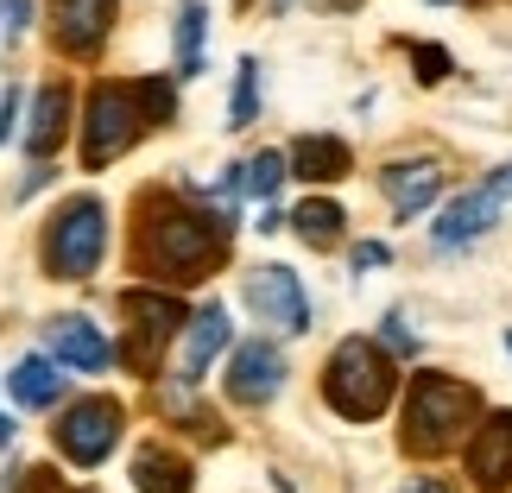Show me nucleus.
<instances>
[{
	"instance_id": "nucleus-2",
	"label": "nucleus",
	"mask_w": 512,
	"mask_h": 493,
	"mask_svg": "<svg viewBox=\"0 0 512 493\" xmlns=\"http://www.w3.org/2000/svg\"><path fill=\"white\" fill-rule=\"evenodd\" d=\"M177 121L171 76H140V83H95L83 102V171H108L121 152L140 146V133Z\"/></svg>"
},
{
	"instance_id": "nucleus-35",
	"label": "nucleus",
	"mask_w": 512,
	"mask_h": 493,
	"mask_svg": "<svg viewBox=\"0 0 512 493\" xmlns=\"http://www.w3.org/2000/svg\"><path fill=\"white\" fill-rule=\"evenodd\" d=\"M437 7H443V0H437Z\"/></svg>"
},
{
	"instance_id": "nucleus-15",
	"label": "nucleus",
	"mask_w": 512,
	"mask_h": 493,
	"mask_svg": "<svg viewBox=\"0 0 512 493\" xmlns=\"http://www.w3.org/2000/svg\"><path fill=\"white\" fill-rule=\"evenodd\" d=\"M45 342H51V354H57L70 373H102V367L114 361V348L102 342V329H95L89 317H51V323H45Z\"/></svg>"
},
{
	"instance_id": "nucleus-10",
	"label": "nucleus",
	"mask_w": 512,
	"mask_h": 493,
	"mask_svg": "<svg viewBox=\"0 0 512 493\" xmlns=\"http://www.w3.org/2000/svg\"><path fill=\"white\" fill-rule=\"evenodd\" d=\"M468 481L481 493L512 487V411H481L475 437H468Z\"/></svg>"
},
{
	"instance_id": "nucleus-6",
	"label": "nucleus",
	"mask_w": 512,
	"mask_h": 493,
	"mask_svg": "<svg viewBox=\"0 0 512 493\" xmlns=\"http://www.w3.org/2000/svg\"><path fill=\"white\" fill-rule=\"evenodd\" d=\"M184 304H177V291L165 285H133L121 291V367L127 373H140V380H152V373L165 367V348H171V335L184 329Z\"/></svg>"
},
{
	"instance_id": "nucleus-16",
	"label": "nucleus",
	"mask_w": 512,
	"mask_h": 493,
	"mask_svg": "<svg viewBox=\"0 0 512 493\" xmlns=\"http://www.w3.org/2000/svg\"><path fill=\"white\" fill-rule=\"evenodd\" d=\"M494 222H500V196L481 184V190H462L456 203L437 215V228H430V234H437V247H468V241H481Z\"/></svg>"
},
{
	"instance_id": "nucleus-24",
	"label": "nucleus",
	"mask_w": 512,
	"mask_h": 493,
	"mask_svg": "<svg viewBox=\"0 0 512 493\" xmlns=\"http://www.w3.org/2000/svg\"><path fill=\"white\" fill-rule=\"evenodd\" d=\"M405 57L418 64V83H443V76L456 70V57H449L443 45H405Z\"/></svg>"
},
{
	"instance_id": "nucleus-31",
	"label": "nucleus",
	"mask_w": 512,
	"mask_h": 493,
	"mask_svg": "<svg viewBox=\"0 0 512 493\" xmlns=\"http://www.w3.org/2000/svg\"><path fill=\"white\" fill-rule=\"evenodd\" d=\"M405 493H456V487H449V481H437V475H424V481H411Z\"/></svg>"
},
{
	"instance_id": "nucleus-11",
	"label": "nucleus",
	"mask_w": 512,
	"mask_h": 493,
	"mask_svg": "<svg viewBox=\"0 0 512 493\" xmlns=\"http://www.w3.org/2000/svg\"><path fill=\"white\" fill-rule=\"evenodd\" d=\"M285 386V354L272 342H241L228 361V399L234 405H266Z\"/></svg>"
},
{
	"instance_id": "nucleus-7",
	"label": "nucleus",
	"mask_w": 512,
	"mask_h": 493,
	"mask_svg": "<svg viewBox=\"0 0 512 493\" xmlns=\"http://www.w3.org/2000/svg\"><path fill=\"white\" fill-rule=\"evenodd\" d=\"M121 430H127V405L108 399V392H89V399H70L57 411L51 443H57V456H70L76 468H102L114 456V443H121Z\"/></svg>"
},
{
	"instance_id": "nucleus-3",
	"label": "nucleus",
	"mask_w": 512,
	"mask_h": 493,
	"mask_svg": "<svg viewBox=\"0 0 512 493\" xmlns=\"http://www.w3.org/2000/svg\"><path fill=\"white\" fill-rule=\"evenodd\" d=\"M481 386L456 380V373H411L405 411H399V443L405 456H449L456 443H468V430L481 424Z\"/></svg>"
},
{
	"instance_id": "nucleus-27",
	"label": "nucleus",
	"mask_w": 512,
	"mask_h": 493,
	"mask_svg": "<svg viewBox=\"0 0 512 493\" xmlns=\"http://www.w3.org/2000/svg\"><path fill=\"white\" fill-rule=\"evenodd\" d=\"M386 260H392L386 241H361V247H354V272H373V266H386Z\"/></svg>"
},
{
	"instance_id": "nucleus-20",
	"label": "nucleus",
	"mask_w": 512,
	"mask_h": 493,
	"mask_svg": "<svg viewBox=\"0 0 512 493\" xmlns=\"http://www.w3.org/2000/svg\"><path fill=\"white\" fill-rule=\"evenodd\" d=\"M291 234H298L304 247L329 253V247H342V234H348V215H342V203H329V196H310V203H298V209H291Z\"/></svg>"
},
{
	"instance_id": "nucleus-32",
	"label": "nucleus",
	"mask_w": 512,
	"mask_h": 493,
	"mask_svg": "<svg viewBox=\"0 0 512 493\" xmlns=\"http://www.w3.org/2000/svg\"><path fill=\"white\" fill-rule=\"evenodd\" d=\"M310 7H323V13H354L361 0H310Z\"/></svg>"
},
{
	"instance_id": "nucleus-30",
	"label": "nucleus",
	"mask_w": 512,
	"mask_h": 493,
	"mask_svg": "<svg viewBox=\"0 0 512 493\" xmlns=\"http://www.w3.org/2000/svg\"><path fill=\"white\" fill-rule=\"evenodd\" d=\"M487 190H494V196H500V203H506V196H512V165H500L494 177H487Z\"/></svg>"
},
{
	"instance_id": "nucleus-25",
	"label": "nucleus",
	"mask_w": 512,
	"mask_h": 493,
	"mask_svg": "<svg viewBox=\"0 0 512 493\" xmlns=\"http://www.w3.org/2000/svg\"><path fill=\"white\" fill-rule=\"evenodd\" d=\"M19 493H89V487H70L64 475H51V468H19Z\"/></svg>"
},
{
	"instance_id": "nucleus-19",
	"label": "nucleus",
	"mask_w": 512,
	"mask_h": 493,
	"mask_svg": "<svg viewBox=\"0 0 512 493\" xmlns=\"http://www.w3.org/2000/svg\"><path fill=\"white\" fill-rule=\"evenodd\" d=\"M133 487L140 493H196V468L171 443H140L133 449Z\"/></svg>"
},
{
	"instance_id": "nucleus-18",
	"label": "nucleus",
	"mask_w": 512,
	"mask_h": 493,
	"mask_svg": "<svg viewBox=\"0 0 512 493\" xmlns=\"http://www.w3.org/2000/svg\"><path fill=\"white\" fill-rule=\"evenodd\" d=\"M64 386H70V373H64V361H57V354H26V361L7 373V399H13L19 411L57 405V399H64Z\"/></svg>"
},
{
	"instance_id": "nucleus-12",
	"label": "nucleus",
	"mask_w": 512,
	"mask_h": 493,
	"mask_svg": "<svg viewBox=\"0 0 512 493\" xmlns=\"http://www.w3.org/2000/svg\"><path fill=\"white\" fill-rule=\"evenodd\" d=\"M380 190H386V203H392L399 222H418V215L443 196V165L437 159H399V165L380 171Z\"/></svg>"
},
{
	"instance_id": "nucleus-17",
	"label": "nucleus",
	"mask_w": 512,
	"mask_h": 493,
	"mask_svg": "<svg viewBox=\"0 0 512 493\" xmlns=\"http://www.w3.org/2000/svg\"><path fill=\"white\" fill-rule=\"evenodd\" d=\"M291 177H304V184H342L354 171V152L342 133H304V140H291Z\"/></svg>"
},
{
	"instance_id": "nucleus-26",
	"label": "nucleus",
	"mask_w": 512,
	"mask_h": 493,
	"mask_svg": "<svg viewBox=\"0 0 512 493\" xmlns=\"http://www.w3.org/2000/svg\"><path fill=\"white\" fill-rule=\"evenodd\" d=\"M0 26H7L13 38L32 32V0H0Z\"/></svg>"
},
{
	"instance_id": "nucleus-4",
	"label": "nucleus",
	"mask_w": 512,
	"mask_h": 493,
	"mask_svg": "<svg viewBox=\"0 0 512 493\" xmlns=\"http://www.w3.org/2000/svg\"><path fill=\"white\" fill-rule=\"evenodd\" d=\"M392 392H399V361H392L386 342L373 335H342L336 354L323 367V399L336 418L348 424H373L392 411Z\"/></svg>"
},
{
	"instance_id": "nucleus-28",
	"label": "nucleus",
	"mask_w": 512,
	"mask_h": 493,
	"mask_svg": "<svg viewBox=\"0 0 512 493\" xmlns=\"http://www.w3.org/2000/svg\"><path fill=\"white\" fill-rule=\"evenodd\" d=\"M380 335H386V348H392V354H411V348H418V342H411V329H405V317H386Z\"/></svg>"
},
{
	"instance_id": "nucleus-8",
	"label": "nucleus",
	"mask_w": 512,
	"mask_h": 493,
	"mask_svg": "<svg viewBox=\"0 0 512 493\" xmlns=\"http://www.w3.org/2000/svg\"><path fill=\"white\" fill-rule=\"evenodd\" d=\"M121 19V0H51V32H57V51L76 57V64H95Z\"/></svg>"
},
{
	"instance_id": "nucleus-29",
	"label": "nucleus",
	"mask_w": 512,
	"mask_h": 493,
	"mask_svg": "<svg viewBox=\"0 0 512 493\" xmlns=\"http://www.w3.org/2000/svg\"><path fill=\"white\" fill-rule=\"evenodd\" d=\"M13 121H19V83H7V95H0V140H13Z\"/></svg>"
},
{
	"instance_id": "nucleus-1",
	"label": "nucleus",
	"mask_w": 512,
	"mask_h": 493,
	"mask_svg": "<svg viewBox=\"0 0 512 493\" xmlns=\"http://www.w3.org/2000/svg\"><path fill=\"white\" fill-rule=\"evenodd\" d=\"M234 247V215L203 209L177 190H140L133 203V234H127V260L133 272H146L152 285H203L209 272H222Z\"/></svg>"
},
{
	"instance_id": "nucleus-22",
	"label": "nucleus",
	"mask_w": 512,
	"mask_h": 493,
	"mask_svg": "<svg viewBox=\"0 0 512 493\" xmlns=\"http://www.w3.org/2000/svg\"><path fill=\"white\" fill-rule=\"evenodd\" d=\"M260 121V64L241 57V70H234V95H228V127H253Z\"/></svg>"
},
{
	"instance_id": "nucleus-14",
	"label": "nucleus",
	"mask_w": 512,
	"mask_h": 493,
	"mask_svg": "<svg viewBox=\"0 0 512 493\" xmlns=\"http://www.w3.org/2000/svg\"><path fill=\"white\" fill-rule=\"evenodd\" d=\"M70 114H76V89L70 83H45L32 95V121H26V152L32 159H51V152L70 140Z\"/></svg>"
},
{
	"instance_id": "nucleus-34",
	"label": "nucleus",
	"mask_w": 512,
	"mask_h": 493,
	"mask_svg": "<svg viewBox=\"0 0 512 493\" xmlns=\"http://www.w3.org/2000/svg\"><path fill=\"white\" fill-rule=\"evenodd\" d=\"M506 348H512V335H506Z\"/></svg>"
},
{
	"instance_id": "nucleus-5",
	"label": "nucleus",
	"mask_w": 512,
	"mask_h": 493,
	"mask_svg": "<svg viewBox=\"0 0 512 493\" xmlns=\"http://www.w3.org/2000/svg\"><path fill=\"white\" fill-rule=\"evenodd\" d=\"M108 253V203L102 196H70L57 203V215L38 234V260H45V279H89Z\"/></svg>"
},
{
	"instance_id": "nucleus-13",
	"label": "nucleus",
	"mask_w": 512,
	"mask_h": 493,
	"mask_svg": "<svg viewBox=\"0 0 512 493\" xmlns=\"http://www.w3.org/2000/svg\"><path fill=\"white\" fill-rule=\"evenodd\" d=\"M234 342V323H228V304H203L196 317L184 323V354H177V380L196 386L209 373V361Z\"/></svg>"
},
{
	"instance_id": "nucleus-23",
	"label": "nucleus",
	"mask_w": 512,
	"mask_h": 493,
	"mask_svg": "<svg viewBox=\"0 0 512 493\" xmlns=\"http://www.w3.org/2000/svg\"><path fill=\"white\" fill-rule=\"evenodd\" d=\"M285 177H291V159H285V152H253V159H247V196H279V184H285Z\"/></svg>"
},
{
	"instance_id": "nucleus-33",
	"label": "nucleus",
	"mask_w": 512,
	"mask_h": 493,
	"mask_svg": "<svg viewBox=\"0 0 512 493\" xmlns=\"http://www.w3.org/2000/svg\"><path fill=\"white\" fill-rule=\"evenodd\" d=\"M7 443H13V424H7V418H0V449H7Z\"/></svg>"
},
{
	"instance_id": "nucleus-9",
	"label": "nucleus",
	"mask_w": 512,
	"mask_h": 493,
	"mask_svg": "<svg viewBox=\"0 0 512 493\" xmlns=\"http://www.w3.org/2000/svg\"><path fill=\"white\" fill-rule=\"evenodd\" d=\"M247 304H253V317H260V323L285 329V335H304L310 329V298H304V285H298V272H291V266H253L247 272Z\"/></svg>"
},
{
	"instance_id": "nucleus-21",
	"label": "nucleus",
	"mask_w": 512,
	"mask_h": 493,
	"mask_svg": "<svg viewBox=\"0 0 512 493\" xmlns=\"http://www.w3.org/2000/svg\"><path fill=\"white\" fill-rule=\"evenodd\" d=\"M177 32V76H203V38H209V7L203 0H184L171 19Z\"/></svg>"
}]
</instances>
